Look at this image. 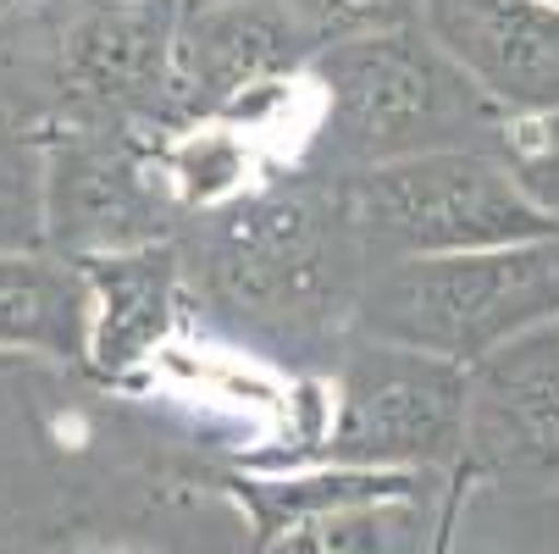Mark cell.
<instances>
[{"instance_id":"9a60e30c","label":"cell","mask_w":559,"mask_h":554,"mask_svg":"<svg viewBox=\"0 0 559 554\" xmlns=\"http://www.w3.org/2000/svg\"><path fill=\"white\" fill-rule=\"evenodd\" d=\"M45 245V144L34 128L0 133V256Z\"/></svg>"},{"instance_id":"3957f363","label":"cell","mask_w":559,"mask_h":554,"mask_svg":"<svg viewBox=\"0 0 559 554\" xmlns=\"http://www.w3.org/2000/svg\"><path fill=\"white\" fill-rule=\"evenodd\" d=\"M322 90L299 167L310 173H366L427 150H499L504 111L427 39L421 23L333 39L305 61Z\"/></svg>"},{"instance_id":"7402d4cb","label":"cell","mask_w":559,"mask_h":554,"mask_svg":"<svg viewBox=\"0 0 559 554\" xmlns=\"http://www.w3.org/2000/svg\"><path fill=\"white\" fill-rule=\"evenodd\" d=\"M12 7H23V0H0V12H12Z\"/></svg>"},{"instance_id":"4fadbf2b","label":"cell","mask_w":559,"mask_h":554,"mask_svg":"<svg viewBox=\"0 0 559 554\" xmlns=\"http://www.w3.org/2000/svg\"><path fill=\"white\" fill-rule=\"evenodd\" d=\"M411 505L416 499H366L322 510L266 543V554H399L411 538Z\"/></svg>"},{"instance_id":"9c48e42d","label":"cell","mask_w":559,"mask_h":554,"mask_svg":"<svg viewBox=\"0 0 559 554\" xmlns=\"http://www.w3.org/2000/svg\"><path fill=\"white\" fill-rule=\"evenodd\" d=\"M465 465L504 483H559V322H543L471 366Z\"/></svg>"},{"instance_id":"ba28073f","label":"cell","mask_w":559,"mask_h":554,"mask_svg":"<svg viewBox=\"0 0 559 554\" xmlns=\"http://www.w3.org/2000/svg\"><path fill=\"white\" fill-rule=\"evenodd\" d=\"M316 56L310 34L277 0H200L178 12L167 95H162V139L205 128V122H255L266 117L305 61Z\"/></svg>"},{"instance_id":"2e32d148","label":"cell","mask_w":559,"mask_h":554,"mask_svg":"<svg viewBox=\"0 0 559 554\" xmlns=\"http://www.w3.org/2000/svg\"><path fill=\"white\" fill-rule=\"evenodd\" d=\"M499 162L526 189V200L559 222V106L532 117H504L499 128Z\"/></svg>"},{"instance_id":"cb8c5ba5","label":"cell","mask_w":559,"mask_h":554,"mask_svg":"<svg viewBox=\"0 0 559 554\" xmlns=\"http://www.w3.org/2000/svg\"><path fill=\"white\" fill-rule=\"evenodd\" d=\"M183 7H200V0H183Z\"/></svg>"},{"instance_id":"277c9868","label":"cell","mask_w":559,"mask_h":554,"mask_svg":"<svg viewBox=\"0 0 559 554\" xmlns=\"http://www.w3.org/2000/svg\"><path fill=\"white\" fill-rule=\"evenodd\" d=\"M559 322V233L493 250L393 261L366 278L355 333L411 344L460 366L488 361L499 344Z\"/></svg>"},{"instance_id":"44dd1931","label":"cell","mask_w":559,"mask_h":554,"mask_svg":"<svg viewBox=\"0 0 559 554\" xmlns=\"http://www.w3.org/2000/svg\"><path fill=\"white\" fill-rule=\"evenodd\" d=\"M12 366H23V355H7V350H0V372H12Z\"/></svg>"},{"instance_id":"8992f818","label":"cell","mask_w":559,"mask_h":554,"mask_svg":"<svg viewBox=\"0 0 559 554\" xmlns=\"http://www.w3.org/2000/svg\"><path fill=\"white\" fill-rule=\"evenodd\" d=\"M471 366L349 333L333 361V422L316 444L328 465L427 471L465 455Z\"/></svg>"},{"instance_id":"ffe728a7","label":"cell","mask_w":559,"mask_h":554,"mask_svg":"<svg viewBox=\"0 0 559 554\" xmlns=\"http://www.w3.org/2000/svg\"><path fill=\"white\" fill-rule=\"evenodd\" d=\"M72 554H144V549H128V543H84V549H72Z\"/></svg>"},{"instance_id":"6da1fadb","label":"cell","mask_w":559,"mask_h":554,"mask_svg":"<svg viewBox=\"0 0 559 554\" xmlns=\"http://www.w3.org/2000/svg\"><path fill=\"white\" fill-rule=\"evenodd\" d=\"M183 299L266 355H333L355 333L371 278L333 173L294 167L238 189L178 227Z\"/></svg>"},{"instance_id":"e0dca14e","label":"cell","mask_w":559,"mask_h":554,"mask_svg":"<svg viewBox=\"0 0 559 554\" xmlns=\"http://www.w3.org/2000/svg\"><path fill=\"white\" fill-rule=\"evenodd\" d=\"M277 7L310 34L316 50L333 39H355V34L411 28L421 17V0H277Z\"/></svg>"},{"instance_id":"30bf717a","label":"cell","mask_w":559,"mask_h":554,"mask_svg":"<svg viewBox=\"0 0 559 554\" xmlns=\"http://www.w3.org/2000/svg\"><path fill=\"white\" fill-rule=\"evenodd\" d=\"M416 23L504 117L559 106V7H543V0H421Z\"/></svg>"},{"instance_id":"52a82bcc","label":"cell","mask_w":559,"mask_h":554,"mask_svg":"<svg viewBox=\"0 0 559 554\" xmlns=\"http://www.w3.org/2000/svg\"><path fill=\"white\" fill-rule=\"evenodd\" d=\"M45 144V245L56 256H111L178 239L183 200L155 133L39 128Z\"/></svg>"},{"instance_id":"d6986e66","label":"cell","mask_w":559,"mask_h":554,"mask_svg":"<svg viewBox=\"0 0 559 554\" xmlns=\"http://www.w3.org/2000/svg\"><path fill=\"white\" fill-rule=\"evenodd\" d=\"M460 488H465V465H460V483H454V494H449V510H443V527H438V543H432V554H443V549H449V538H443V532H449V516H454V499H460Z\"/></svg>"},{"instance_id":"5bb4252c","label":"cell","mask_w":559,"mask_h":554,"mask_svg":"<svg viewBox=\"0 0 559 554\" xmlns=\"http://www.w3.org/2000/svg\"><path fill=\"white\" fill-rule=\"evenodd\" d=\"M162 155H167V178H173L183 211H205V205L238 195L245 189V173H250V150L227 122L173 133L162 144Z\"/></svg>"},{"instance_id":"5b68a950","label":"cell","mask_w":559,"mask_h":554,"mask_svg":"<svg viewBox=\"0 0 559 554\" xmlns=\"http://www.w3.org/2000/svg\"><path fill=\"white\" fill-rule=\"evenodd\" d=\"M355 245L371 272L421 256L493 250L559 233L526 189L510 178L499 150H427L338 178Z\"/></svg>"},{"instance_id":"7c38bea8","label":"cell","mask_w":559,"mask_h":554,"mask_svg":"<svg viewBox=\"0 0 559 554\" xmlns=\"http://www.w3.org/2000/svg\"><path fill=\"white\" fill-rule=\"evenodd\" d=\"M0 350L90 366V283L72 256L50 245L0 256Z\"/></svg>"},{"instance_id":"ac0fdd59","label":"cell","mask_w":559,"mask_h":554,"mask_svg":"<svg viewBox=\"0 0 559 554\" xmlns=\"http://www.w3.org/2000/svg\"><path fill=\"white\" fill-rule=\"evenodd\" d=\"M7 128H23V122H17V101L7 90V72H0V133H7Z\"/></svg>"},{"instance_id":"603a6c76","label":"cell","mask_w":559,"mask_h":554,"mask_svg":"<svg viewBox=\"0 0 559 554\" xmlns=\"http://www.w3.org/2000/svg\"><path fill=\"white\" fill-rule=\"evenodd\" d=\"M543 7H559V0H543Z\"/></svg>"},{"instance_id":"8fae6325","label":"cell","mask_w":559,"mask_h":554,"mask_svg":"<svg viewBox=\"0 0 559 554\" xmlns=\"http://www.w3.org/2000/svg\"><path fill=\"white\" fill-rule=\"evenodd\" d=\"M90 283V372L117 382L139 372L167 344L178 310H183V261L178 245H139L111 256H84Z\"/></svg>"},{"instance_id":"7a4b0ae2","label":"cell","mask_w":559,"mask_h":554,"mask_svg":"<svg viewBox=\"0 0 559 554\" xmlns=\"http://www.w3.org/2000/svg\"><path fill=\"white\" fill-rule=\"evenodd\" d=\"M183 0H23L0 12V72L23 128H128L162 139Z\"/></svg>"}]
</instances>
